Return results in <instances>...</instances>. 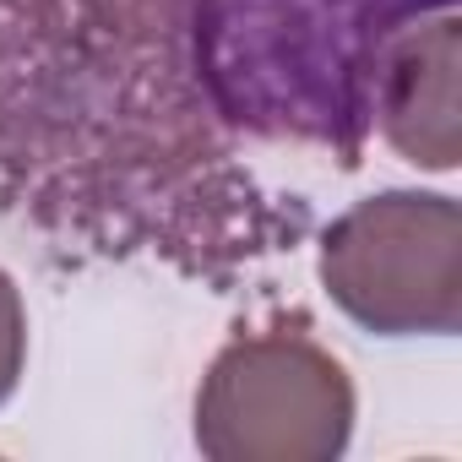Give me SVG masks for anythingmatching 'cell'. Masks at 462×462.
Instances as JSON below:
<instances>
[{
    "label": "cell",
    "instance_id": "obj_1",
    "mask_svg": "<svg viewBox=\"0 0 462 462\" xmlns=\"http://www.w3.org/2000/svg\"><path fill=\"white\" fill-rule=\"evenodd\" d=\"M321 289L375 337H451L462 327V207L440 190H381L332 217Z\"/></svg>",
    "mask_w": 462,
    "mask_h": 462
},
{
    "label": "cell",
    "instance_id": "obj_2",
    "mask_svg": "<svg viewBox=\"0 0 462 462\" xmlns=\"http://www.w3.org/2000/svg\"><path fill=\"white\" fill-rule=\"evenodd\" d=\"M354 435V381L305 332L217 348L196 386V446L212 462H332Z\"/></svg>",
    "mask_w": 462,
    "mask_h": 462
},
{
    "label": "cell",
    "instance_id": "obj_3",
    "mask_svg": "<svg viewBox=\"0 0 462 462\" xmlns=\"http://www.w3.org/2000/svg\"><path fill=\"white\" fill-rule=\"evenodd\" d=\"M457 60H462V28L451 6L386 39L375 60L381 136L408 163L435 174L457 169Z\"/></svg>",
    "mask_w": 462,
    "mask_h": 462
},
{
    "label": "cell",
    "instance_id": "obj_4",
    "mask_svg": "<svg viewBox=\"0 0 462 462\" xmlns=\"http://www.w3.org/2000/svg\"><path fill=\"white\" fill-rule=\"evenodd\" d=\"M28 370V305L12 273H0V402H12Z\"/></svg>",
    "mask_w": 462,
    "mask_h": 462
}]
</instances>
